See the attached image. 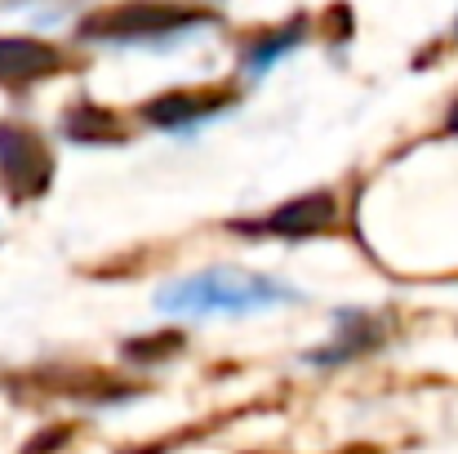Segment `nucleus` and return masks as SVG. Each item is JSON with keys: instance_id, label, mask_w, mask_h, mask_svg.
<instances>
[{"instance_id": "f257e3e1", "label": "nucleus", "mask_w": 458, "mask_h": 454, "mask_svg": "<svg viewBox=\"0 0 458 454\" xmlns=\"http://www.w3.org/2000/svg\"><path fill=\"white\" fill-rule=\"evenodd\" d=\"M290 299H294V290H285L267 277H254V272H232V268L182 277L156 295L165 312H178V316H209V312L241 316V312H263V307H276V303Z\"/></svg>"}, {"instance_id": "f03ea898", "label": "nucleus", "mask_w": 458, "mask_h": 454, "mask_svg": "<svg viewBox=\"0 0 458 454\" xmlns=\"http://www.w3.org/2000/svg\"><path fill=\"white\" fill-rule=\"evenodd\" d=\"M205 18L209 13H200V9H182V4H165V0H130V4H112V9L81 18V36L85 40H152V36L196 27Z\"/></svg>"}, {"instance_id": "7ed1b4c3", "label": "nucleus", "mask_w": 458, "mask_h": 454, "mask_svg": "<svg viewBox=\"0 0 458 454\" xmlns=\"http://www.w3.org/2000/svg\"><path fill=\"white\" fill-rule=\"evenodd\" d=\"M0 174H4V192L9 201H36L49 187L54 174V156L40 143V134H31L27 125H0Z\"/></svg>"}, {"instance_id": "20e7f679", "label": "nucleus", "mask_w": 458, "mask_h": 454, "mask_svg": "<svg viewBox=\"0 0 458 454\" xmlns=\"http://www.w3.org/2000/svg\"><path fill=\"white\" fill-rule=\"evenodd\" d=\"M63 67L58 49L45 40H27V36H0V85H27L40 76H54Z\"/></svg>"}, {"instance_id": "39448f33", "label": "nucleus", "mask_w": 458, "mask_h": 454, "mask_svg": "<svg viewBox=\"0 0 458 454\" xmlns=\"http://www.w3.org/2000/svg\"><path fill=\"white\" fill-rule=\"evenodd\" d=\"M338 218V201L329 192H307L299 201H285L272 218H263L259 227L263 232H276V236H316L325 227H334Z\"/></svg>"}, {"instance_id": "423d86ee", "label": "nucleus", "mask_w": 458, "mask_h": 454, "mask_svg": "<svg viewBox=\"0 0 458 454\" xmlns=\"http://www.w3.org/2000/svg\"><path fill=\"white\" fill-rule=\"evenodd\" d=\"M223 103H227V94H218V90H209V94H165V99L148 103V121H156V125H182V121L218 112Z\"/></svg>"}, {"instance_id": "0eeeda50", "label": "nucleus", "mask_w": 458, "mask_h": 454, "mask_svg": "<svg viewBox=\"0 0 458 454\" xmlns=\"http://www.w3.org/2000/svg\"><path fill=\"white\" fill-rule=\"evenodd\" d=\"M67 134L76 143H116L121 139V125H116L112 112H103L94 103H81V107L67 112Z\"/></svg>"}]
</instances>
